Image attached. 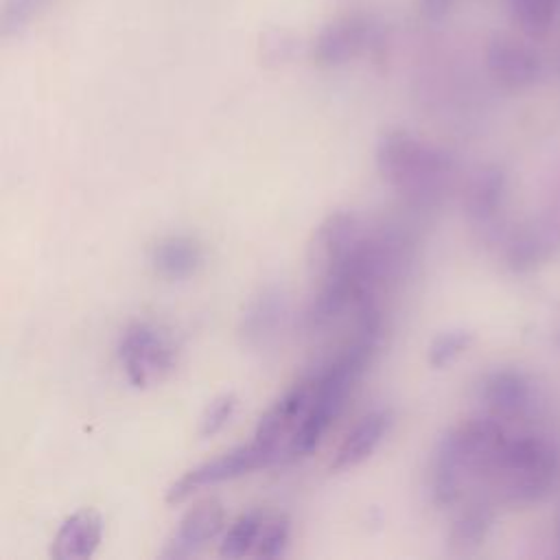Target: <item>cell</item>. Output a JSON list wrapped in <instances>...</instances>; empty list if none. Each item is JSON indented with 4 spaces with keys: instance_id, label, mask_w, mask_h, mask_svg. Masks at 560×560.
<instances>
[{
    "instance_id": "ac0fdd59",
    "label": "cell",
    "mask_w": 560,
    "mask_h": 560,
    "mask_svg": "<svg viewBox=\"0 0 560 560\" xmlns=\"http://www.w3.org/2000/svg\"><path fill=\"white\" fill-rule=\"evenodd\" d=\"M262 516H265V512H258V510L241 514L232 523V527L225 532V536H223L221 556L223 558H245V556H252V549H254V542H256Z\"/></svg>"
},
{
    "instance_id": "ffe728a7",
    "label": "cell",
    "mask_w": 560,
    "mask_h": 560,
    "mask_svg": "<svg viewBox=\"0 0 560 560\" xmlns=\"http://www.w3.org/2000/svg\"><path fill=\"white\" fill-rule=\"evenodd\" d=\"M472 343V332L470 330H448L438 335L431 346H429V365L431 368H444L453 359H457L468 346Z\"/></svg>"
},
{
    "instance_id": "5b68a950",
    "label": "cell",
    "mask_w": 560,
    "mask_h": 560,
    "mask_svg": "<svg viewBox=\"0 0 560 560\" xmlns=\"http://www.w3.org/2000/svg\"><path fill=\"white\" fill-rule=\"evenodd\" d=\"M269 464H273V457L252 440L245 446H236L210 462H203V464L186 470L177 481H173L168 486L166 503H179L206 486L236 479L241 475H247V472L269 466Z\"/></svg>"
},
{
    "instance_id": "d4e9b609",
    "label": "cell",
    "mask_w": 560,
    "mask_h": 560,
    "mask_svg": "<svg viewBox=\"0 0 560 560\" xmlns=\"http://www.w3.org/2000/svg\"><path fill=\"white\" fill-rule=\"evenodd\" d=\"M558 547H560V521H558Z\"/></svg>"
},
{
    "instance_id": "4fadbf2b",
    "label": "cell",
    "mask_w": 560,
    "mask_h": 560,
    "mask_svg": "<svg viewBox=\"0 0 560 560\" xmlns=\"http://www.w3.org/2000/svg\"><path fill=\"white\" fill-rule=\"evenodd\" d=\"M481 400L499 420L518 416L529 402V381L516 370H497L483 381Z\"/></svg>"
},
{
    "instance_id": "52a82bcc",
    "label": "cell",
    "mask_w": 560,
    "mask_h": 560,
    "mask_svg": "<svg viewBox=\"0 0 560 560\" xmlns=\"http://www.w3.org/2000/svg\"><path fill=\"white\" fill-rule=\"evenodd\" d=\"M225 523V512L219 501H203L190 508L179 521L177 532L168 538L162 556L164 558H188L199 553Z\"/></svg>"
},
{
    "instance_id": "277c9868",
    "label": "cell",
    "mask_w": 560,
    "mask_h": 560,
    "mask_svg": "<svg viewBox=\"0 0 560 560\" xmlns=\"http://www.w3.org/2000/svg\"><path fill=\"white\" fill-rule=\"evenodd\" d=\"M118 359L127 381L147 387L175 368V346L158 326L136 322L120 335Z\"/></svg>"
},
{
    "instance_id": "6da1fadb",
    "label": "cell",
    "mask_w": 560,
    "mask_h": 560,
    "mask_svg": "<svg viewBox=\"0 0 560 560\" xmlns=\"http://www.w3.org/2000/svg\"><path fill=\"white\" fill-rule=\"evenodd\" d=\"M376 168L409 206L431 208L448 186L453 158L405 129H392L378 140Z\"/></svg>"
},
{
    "instance_id": "cb8c5ba5",
    "label": "cell",
    "mask_w": 560,
    "mask_h": 560,
    "mask_svg": "<svg viewBox=\"0 0 560 560\" xmlns=\"http://www.w3.org/2000/svg\"><path fill=\"white\" fill-rule=\"evenodd\" d=\"M553 343H556V346H558V348H560V330H558V332H556V337H553Z\"/></svg>"
},
{
    "instance_id": "9a60e30c",
    "label": "cell",
    "mask_w": 560,
    "mask_h": 560,
    "mask_svg": "<svg viewBox=\"0 0 560 560\" xmlns=\"http://www.w3.org/2000/svg\"><path fill=\"white\" fill-rule=\"evenodd\" d=\"M490 525H492V508L486 501H477L468 505L453 523L451 538H448L451 547L457 551H468L479 547Z\"/></svg>"
},
{
    "instance_id": "44dd1931",
    "label": "cell",
    "mask_w": 560,
    "mask_h": 560,
    "mask_svg": "<svg viewBox=\"0 0 560 560\" xmlns=\"http://www.w3.org/2000/svg\"><path fill=\"white\" fill-rule=\"evenodd\" d=\"M236 411V396L234 394H221L217 396L203 411L201 420H199V435L203 438H210L214 433H219L228 422L230 418L234 416Z\"/></svg>"
},
{
    "instance_id": "e0dca14e",
    "label": "cell",
    "mask_w": 560,
    "mask_h": 560,
    "mask_svg": "<svg viewBox=\"0 0 560 560\" xmlns=\"http://www.w3.org/2000/svg\"><path fill=\"white\" fill-rule=\"evenodd\" d=\"M55 0H2L0 2V35L2 39L20 37L31 24L48 11Z\"/></svg>"
},
{
    "instance_id": "7a4b0ae2",
    "label": "cell",
    "mask_w": 560,
    "mask_h": 560,
    "mask_svg": "<svg viewBox=\"0 0 560 560\" xmlns=\"http://www.w3.org/2000/svg\"><path fill=\"white\" fill-rule=\"evenodd\" d=\"M558 472L553 448L534 435H508V442L486 483L510 503L538 501L549 492Z\"/></svg>"
},
{
    "instance_id": "ba28073f",
    "label": "cell",
    "mask_w": 560,
    "mask_h": 560,
    "mask_svg": "<svg viewBox=\"0 0 560 560\" xmlns=\"http://www.w3.org/2000/svg\"><path fill=\"white\" fill-rule=\"evenodd\" d=\"M392 411L389 409H374L365 413L341 440L339 448L332 455L330 470H346L361 462H365L378 444L385 440V435L392 429Z\"/></svg>"
},
{
    "instance_id": "7402d4cb",
    "label": "cell",
    "mask_w": 560,
    "mask_h": 560,
    "mask_svg": "<svg viewBox=\"0 0 560 560\" xmlns=\"http://www.w3.org/2000/svg\"><path fill=\"white\" fill-rule=\"evenodd\" d=\"M295 48H298L295 35L284 28H269L260 37V52L267 61H273V63H282L291 59Z\"/></svg>"
},
{
    "instance_id": "603a6c76",
    "label": "cell",
    "mask_w": 560,
    "mask_h": 560,
    "mask_svg": "<svg viewBox=\"0 0 560 560\" xmlns=\"http://www.w3.org/2000/svg\"><path fill=\"white\" fill-rule=\"evenodd\" d=\"M453 4L455 0H420V13L429 22H440Z\"/></svg>"
},
{
    "instance_id": "9c48e42d",
    "label": "cell",
    "mask_w": 560,
    "mask_h": 560,
    "mask_svg": "<svg viewBox=\"0 0 560 560\" xmlns=\"http://www.w3.org/2000/svg\"><path fill=\"white\" fill-rule=\"evenodd\" d=\"M101 536V516L94 510H79L59 525L50 545V556L55 560H85L96 551Z\"/></svg>"
},
{
    "instance_id": "d6986e66",
    "label": "cell",
    "mask_w": 560,
    "mask_h": 560,
    "mask_svg": "<svg viewBox=\"0 0 560 560\" xmlns=\"http://www.w3.org/2000/svg\"><path fill=\"white\" fill-rule=\"evenodd\" d=\"M289 518L284 514H265L252 556L254 558H278L284 553L289 542Z\"/></svg>"
},
{
    "instance_id": "7c38bea8",
    "label": "cell",
    "mask_w": 560,
    "mask_h": 560,
    "mask_svg": "<svg viewBox=\"0 0 560 560\" xmlns=\"http://www.w3.org/2000/svg\"><path fill=\"white\" fill-rule=\"evenodd\" d=\"M503 195H505V173L494 164L479 168L470 177L464 190V210L468 219L479 225L490 223L501 210Z\"/></svg>"
},
{
    "instance_id": "8fae6325",
    "label": "cell",
    "mask_w": 560,
    "mask_h": 560,
    "mask_svg": "<svg viewBox=\"0 0 560 560\" xmlns=\"http://www.w3.org/2000/svg\"><path fill=\"white\" fill-rule=\"evenodd\" d=\"M203 260V249L197 238L171 234L160 238L151 249L153 269L166 280L190 278Z\"/></svg>"
},
{
    "instance_id": "2e32d148",
    "label": "cell",
    "mask_w": 560,
    "mask_h": 560,
    "mask_svg": "<svg viewBox=\"0 0 560 560\" xmlns=\"http://www.w3.org/2000/svg\"><path fill=\"white\" fill-rule=\"evenodd\" d=\"M508 11L523 33L536 37L551 28L560 13V0H508Z\"/></svg>"
},
{
    "instance_id": "30bf717a",
    "label": "cell",
    "mask_w": 560,
    "mask_h": 560,
    "mask_svg": "<svg viewBox=\"0 0 560 560\" xmlns=\"http://www.w3.org/2000/svg\"><path fill=\"white\" fill-rule=\"evenodd\" d=\"M287 315V298L278 287H265L245 306L241 319V335L249 346H265L282 326Z\"/></svg>"
},
{
    "instance_id": "3957f363",
    "label": "cell",
    "mask_w": 560,
    "mask_h": 560,
    "mask_svg": "<svg viewBox=\"0 0 560 560\" xmlns=\"http://www.w3.org/2000/svg\"><path fill=\"white\" fill-rule=\"evenodd\" d=\"M385 42V24L374 13L352 11L328 20L311 44V57L319 68H339Z\"/></svg>"
},
{
    "instance_id": "5bb4252c",
    "label": "cell",
    "mask_w": 560,
    "mask_h": 560,
    "mask_svg": "<svg viewBox=\"0 0 560 560\" xmlns=\"http://www.w3.org/2000/svg\"><path fill=\"white\" fill-rule=\"evenodd\" d=\"M560 241L556 225H542L525 230L523 234L514 236V241L508 247V265L514 271H525L538 265L553 247V243Z\"/></svg>"
},
{
    "instance_id": "8992f818",
    "label": "cell",
    "mask_w": 560,
    "mask_h": 560,
    "mask_svg": "<svg viewBox=\"0 0 560 560\" xmlns=\"http://www.w3.org/2000/svg\"><path fill=\"white\" fill-rule=\"evenodd\" d=\"M486 68L492 79L505 88H527L540 74V57L523 42L512 37H492L486 46Z\"/></svg>"
}]
</instances>
